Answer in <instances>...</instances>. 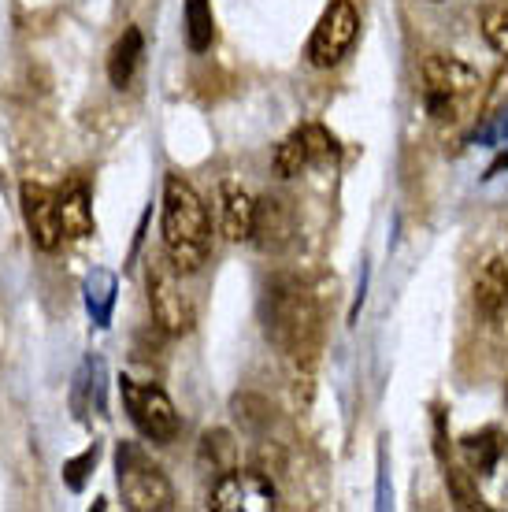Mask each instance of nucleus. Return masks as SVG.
Masks as SVG:
<instances>
[{
	"label": "nucleus",
	"instance_id": "1",
	"mask_svg": "<svg viewBox=\"0 0 508 512\" xmlns=\"http://www.w3.org/2000/svg\"><path fill=\"white\" fill-rule=\"evenodd\" d=\"M160 231H164L167 260L175 264L178 275H197L208 253H212V223H208L204 201L182 175H167L164 179Z\"/></svg>",
	"mask_w": 508,
	"mask_h": 512
},
{
	"label": "nucleus",
	"instance_id": "2",
	"mask_svg": "<svg viewBox=\"0 0 508 512\" xmlns=\"http://www.w3.org/2000/svg\"><path fill=\"white\" fill-rule=\"evenodd\" d=\"M264 320H267L271 342H279L290 357L312 349L316 308H312V297H308V290L297 279H275L267 286Z\"/></svg>",
	"mask_w": 508,
	"mask_h": 512
},
{
	"label": "nucleus",
	"instance_id": "3",
	"mask_svg": "<svg viewBox=\"0 0 508 512\" xmlns=\"http://www.w3.org/2000/svg\"><path fill=\"white\" fill-rule=\"evenodd\" d=\"M479 71L457 56H427L423 60V101L438 123H453L460 108L479 93Z\"/></svg>",
	"mask_w": 508,
	"mask_h": 512
},
{
	"label": "nucleus",
	"instance_id": "4",
	"mask_svg": "<svg viewBox=\"0 0 508 512\" xmlns=\"http://www.w3.org/2000/svg\"><path fill=\"white\" fill-rule=\"evenodd\" d=\"M115 475H119V490H123L127 509L164 512L175 505V490L167 483V475L134 442H119V449H115Z\"/></svg>",
	"mask_w": 508,
	"mask_h": 512
},
{
	"label": "nucleus",
	"instance_id": "5",
	"mask_svg": "<svg viewBox=\"0 0 508 512\" xmlns=\"http://www.w3.org/2000/svg\"><path fill=\"white\" fill-rule=\"evenodd\" d=\"M119 394H123L130 423H134L149 442H156V446H171V442H175L178 431H182V420H178V412H175V401H171L160 386L138 383V379L123 375V379H119Z\"/></svg>",
	"mask_w": 508,
	"mask_h": 512
},
{
	"label": "nucleus",
	"instance_id": "6",
	"mask_svg": "<svg viewBox=\"0 0 508 512\" xmlns=\"http://www.w3.org/2000/svg\"><path fill=\"white\" fill-rule=\"evenodd\" d=\"M279 501V490L267 479L264 472H242V468H230V472H219V479L212 483V494H208V505L216 512H249V509H275Z\"/></svg>",
	"mask_w": 508,
	"mask_h": 512
},
{
	"label": "nucleus",
	"instance_id": "7",
	"mask_svg": "<svg viewBox=\"0 0 508 512\" xmlns=\"http://www.w3.org/2000/svg\"><path fill=\"white\" fill-rule=\"evenodd\" d=\"M356 34H360V15L349 0H331V8L323 12V19L312 30L308 41V60L312 67H334L342 64V56L353 49Z\"/></svg>",
	"mask_w": 508,
	"mask_h": 512
},
{
	"label": "nucleus",
	"instance_id": "8",
	"mask_svg": "<svg viewBox=\"0 0 508 512\" xmlns=\"http://www.w3.org/2000/svg\"><path fill=\"white\" fill-rule=\"evenodd\" d=\"M175 275L178 271L171 260H153L149 264V308H153L156 323L167 334H186L193 331V308Z\"/></svg>",
	"mask_w": 508,
	"mask_h": 512
},
{
	"label": "nucleus",
	"instance_id": "9",
	"mask_svg": "<svg viewBox=\"0 0 508 512\" xmlns=\"http://www.w3.org/2000/svg\"><path fill=\"white\" fill-rule=\"evenodd\" d=\"M23 219L30 242L41 253H56L64 242V227H60V197L41 186V182H23Z\"/></svg>",
	"mask_w": 508,
	"mask_h": 512
},
{
	"label": "nucleus",
	"instance_id": "10",
	"mask_svg": "<svg viewBox=\"0 0 508 512\" xmlns=\"http://www.w3.org/2000/svg\"><path fill=\"white\" fill-rule=\"evenodd\" d=\"M297 223H293V208L282 197H260L256 201V219H253V238L264 253H282L293 242Z\"/></svg>",
	"mask_w": 508,
	"mask_h": 512
},
{
	"label": "nucleus",
	"instance_id": "11",
	"mask_svg": "<svg viewBox=\"0 0 508 512\" xmlns=\"http://www.w3.org/2000/svg\"><path fill=\"white\" fill-rule=\"evenodd\" d=\"M256 201L238 186V182H223L219 186V231L227 242H249L253 238Z\"/></svg>",
	"mask_w": 508,
	"mask_h": 512
},
{
	"label": "nucleus",
	"instance_id": "12",
	"mask_svg": "<svg viewBox=\"0 0 508 512\" xmlns=\"http://www.w3.org/2000/svg\"><path fill=\"white\" fill-rule=\"evenodd\" d=\"M475 308H479L483 316H490V320H497V316L508 308V268H505V260L490 256V260H483V264H479V271H475Z\"/></svg>",
	"mask_w": 508,
	"mask_h": 512
},
{
	"label": "nucleus",
	"instance_id": "13",
	"mask_svg": "<svg viewBox=\"0 0 508 512\" xmlns=\"http://www.w3.org/2000/svg\"><path fill=\"white\" fill-rule=\"evenodd\" d=\"M141 56H145V38H141L138 26H127L123 38L115 41L112 52H108V78H112L115 90H127L130 82H134Z\"/></svg>",
	"mask_w": 508,
	"mask_h": 512
},
{
	"label": "nucleus",
	"instance_id": "14",
	"mask_svg": "<svg viewBox=\"0 0 508 512\" xmlns=\"http://www.w3.org/2000/svg\"><path fill=\"white\" fill-rule=\"evenodd\" d=\"M60 227H64V238H89L93 234V205H89V190L82 182H71L60 193Z\"/></svg>",
	"mask_w": 508,
	"mask_h": 512
},
{
	"label": "nucleus",
	"instance_id": "15",
	"mask_svg": "<svg viewBox=\"0 0 508 512\" xmlns=\"http://www.w3.org/2000/svg\"><path fill=\"white\" fill-rule=\"evenodd\" d=\"M86 308L97 327H108V323H112V308H115V275L112 271L97 268L86 279Z\"/></svg>",
	"mask_w": 508,
	"mask_h": 512
},
{
	"label": "nucleus",
	"instance_id": "16",
	"mask_svg": "<svg viewBox=\"0 0 508 512\" xmlns=\"http://www.w3.org/2000/svg\"><path fill=\"white\" fill-rule=\"evenodd\" d=\"M216 41V19L208 0H186V45L193 52H208Z\"/></svg>",
	"mask_w": 508,
	"mask_h": 512
},
{
	"label": "nucleus",
	"instance_id": "17",
	"mask_svg": "<svg viewBox=\"0 0 508 512\" xmlns=\"http://www.w3.org/2000/svg\"><path fill=\"white\" fill-rule=\"evenodd\" d=\"M460 449H464V457H468L471 475H494L497 461H501V442H497V431H483V435L460 438Z\"/></svg>",
	"mask_w": 508,
	"mask_h": 512
},
{
	"label": "nucleus",
	"instance_id": "18",
	"mask_svg": "<svg viewBox=\"0 0 508 512\" xmlns=\"http://www.w3.org/2000/svg\"><path fill=\"white\" fill-rule=\"evenodd\" d=\"M305 167H312L308 149H305V138H301V130H293L290 138L275 149V171H279L282 179H293V175H301Z\"/></svg>",
	"mask_w": 508,
	"mask_h": 512
},
{
	"label": "nucleus",
	"instance_id": "19",
	"mask_svg": "<svg viewBox=\"0 0 508 512\" xmlns=\"http://www.w3.org/2000/svg\"><path fill=\"white\" fill-rule=\"evenodd\" d=\"M479 26H483L486 45L494 52H501V56H508V0L490 4L483 12V19H479Z\"/></svg>",
	"mask_w": 508,
	"mask_h": 512
},
{
	"label": "nucleus",
	"instance_id": "20",
	"mask_svg": "<svg viewBox=\"0 0 508 512\" xmlns=\"http://www.w3.org/2000/svg\"><path fill=\"white\" fill-rule=\"evenodd\" d=\"M234 438L227 435V431H208V435L201 438V457L208 464H212V472H230L234 468Z\"/></svg>",
	"mask_w": 508,
	"mask_h": 512
},
{
	"label": "nucleus",
	"instance_id": "21",
	"mask_svg": "<svg viewBox=\"0 0 508 512\" xmlns=\"http://www.w3.org/2000/svg\"><path fill=\"white\" fill-rule=\"evenodd\" d=\"M301 130V138H305V149H308V160L312 164H327V160H334L338 156V141H334V134L327 127H319V123H305Z\"/></svg>",
	"mask_w": 508,
	"mask_h": 512
},
{
	"label": "nucleus",
	"instance_id": "22",
	"mask_svg": "<svg viewBox=\"0 0 508 512\" xmlns=\"http://www.w3.org/2000/svg\"><path fill=\"white\" fill-rule=\"evenodd\" d=\"M445 483H449V494L457 501V509H486L483 498H479V490L475 483L468 479V472H460L453 464H445Z\"/></svg>",
	"mask_w": 508,
	"mask_h": 512
},
{
	"label": "nucleus",
	"instance_id": "23",
	"mask_svg": "<svg viewBox=\"0 0 508 512\" xmlns=\"http://www.w3.org/2000/svg\"><path fill=\"white\" fill-rule=\"evenodd\" d=\"M97 457H101V446L93 442V446H86L82 453H78L75 461H67L64 464V483H67V487H71V490L86 487V475H89V468L97 464Z\"/></svg>",
	"mask_w": 508,
	"mask_h": 512
}]
</instances>
